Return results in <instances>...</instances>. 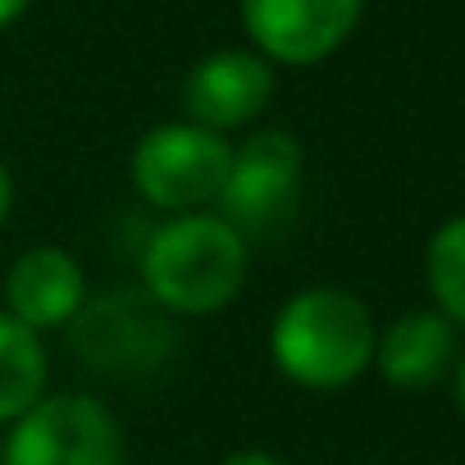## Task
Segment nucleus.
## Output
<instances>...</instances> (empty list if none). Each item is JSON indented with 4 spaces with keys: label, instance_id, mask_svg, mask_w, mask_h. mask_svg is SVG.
I'll return each instance as SVG.
<instances>
[{
    "label": "nucleus",
    "instance_id": "obj_6",
    "mask_svg": "<svg viewBox=\"0 0 465 465\" xmlns=\"http://www.w3.org/2000/svg\"><path fill=\"white\" fill-rule=\"evenodd\" d=\"M361 5L365 0H242V24L265 60L306 69L351 37Z\"/></svg>",
    "mask_w": 465,
    "mask_h": 465
},
{
    "label": "nucleus",
    "instance_id": "obj_15",
    "mask_svg": "<svg viewBox=\"0 0 465 465\" xmlns=\"http://www.w3.org/2000/svg\"><path fill=\"white\" fill-rule=\"evenodd\" d=\"M24 10H28V0H0V28H10Z\"/></svg>",
    "mask_w": 465,
    "mask_h": 465
},
{
    "label": "nucleus",
    "instance_id": "obj_9",
    "mask_svg": "<svg viewBox=\"0 0 465 465\" xmlns=\"http://www.w3.org/2000/svg\"><path fill=\"white\" fill-rule=\"evenodd\" d=\"M5 302L19 324L33 333L64 329L87 306V274L64 247H33L5 274Z\"/></svg>",
    "mask_w": 465,
    "mask_h": 465
},
{
    "label": "nucleus",
    "instance_id": "obj_4",
    "mask_svg": "<svg viewBox=\"0 0 465 465\" xmlns=\"http://www.w3.org/2000/svg\"><path fill=\"white\" fill-rule=\"evenodd\" d=\"M232 164V146L196 124H160L151 128L128 160V178L137 196L169 214H196L219 201Z\"/></svg>",
    "mask_w": 465,
    "mask_h": 465
},
{
    "label": "nucleus",
    "instance_id": "obj_7",
    "mask_svg": "<svg viewBox=\"0 0 465 465\" xmlns=\"http://www.w3.org/2000/svg\"><path fill=\"white\" fill-rule=\"evenodd\" d=\"M74 347L92 370L105 374H142L155 365L169 347V320L164 311L146 297L114 292L96 306H83L74 320Z\"/></svg>",
    "mask_w": 465,
    "mask_h": 465
},
{
    "label": "nucleus",
    "instance_id": "obj_8",
    "mask_svg": "<svg viewBox=\"0 0 465 465\" xmlns=\"http://www.w3.org/2000/svg\"><path fill=\"white\" fill-rule=\"evenodd\" d=\"M270 96H274V69L256 51H214L196 60L183 83L187 124L210 128L219 137L228 128L252 124L270 105Z\"/></svg>",
    "mask_w": 465,
    "mask_h": 465
},
{
    "label": "nucleus",
    "instance_id": "obj_1",
    "mask_svg": "<svg viewBox=\"0 0 465 465\" xmlns=\"http://www.w3.org/2000/svg\"><path fill=\"white\" fill-rule=\"evenodd\" d=\"M252 247L228 219L169 214L142 247V288L164 315H214L242 292Z\"/></svg>",
    "mask_w": 465,
    "mask_h": 465
},
{
    "label": "nucleus",
    "instance_id": "obj_5",
    "mask_svg": "<svg viewBox=\"0 0 465 465\" xmlns=\"http://www.w3.org/2000/svg\"><path fill=\"white\" fill-rule=\"evenodd\" d=\"M0 465H124V429L96 397H42L10 424Z\"/></svg>",
    "mask_w": 465,
    "mask_h": 465
},
{
    "label": "nucleus",
    "instance_id": "obj_13",
    "mask_svg": "<svg viewBox=\"0 0 465 465\" xmlns=\"http://www.w3.org/2000/svg\"><path fill=\"white\" fill-rule=\"evenodd\" d=\"M219 465H283L274 451H261V447H242V451H228Z\"/></svg>",
    "mask_w": 465,
    "mask_h": 465
},
{
    "label": "nucleus",
    "instance_id": "obj_10",
    "mask_svg": "<svg viewBox=\"0 0 465 465\" xmlns=\"http://www.w3.org/2000/svg\"><path fill=\"white\" fill-rule=\"evenodd\" d=\"M374 365L392 388L424 392L460 365L456 324L438 311H411L397 324H388V333L374 342Z\"/></svg>",
    "mask_w": 465,
    "mask_h": 465
},
{
    "label": "nucleus",
    "instance_id": "obj_12",
    "mask_svg": "<svg viewBox=\"0 0 465 465\" xmlns=\"http://www.w3.org/2000/svg\"><path fill=\"white\" fill-rule=\"evenodd\" d=\"M429 288L438 315L465 329V214L447 219L429 242Z\"/></svg>",
    "mask_w": 465,
    "mask_h": 465
},
{
    "label": "nucleus",
    "instance_id": "obj_16",
    "mask_svg": "<svg viewBox=\"0 0 465 465\" xmlns=\"http://www.w3.org/2000/svg\"><path fill=\"white\" fill-rule=\"evenodd\" d=\"M456 406H460V415H465V361L456 365Z\"/></svg>",
    "mask_w": 465,
    "mask_h": 465
},
{
    "label": "nucleus",
    "instance_id": "obj_14",
    "mask_svg": "<svg viewBox=\"0 0 465 465\" xmlns=\"http://www.w3.org/2000/svg\"><path fill=\"white\" fill-rule=\"evenodd\" d=\"M10 205H15V178H10L5 160H0V223L10 219Z\"/></svg>",
    "mask_w": 465,
    "mask_h": 465
},
{
    "label": "nucleus",
    "instance_id": "obj_11",
    "mask_svg": "<svg viewBox=\"0 0 465 465\" xmlns=\"http://www.w3.org/2000/svg\"><path fill=\"white\" fill-rule=\"evenodd\" d=\"M46 347L42 333L0 311V424H15L46 397Z\"/></svg>",
    "mask_w": 465,
    "mask_h": 465
},
{
    "label": "nucleus",
    "instance_id": "obj_3",
    "mask_svg": "<svg viewBox=\"0 0 465 465\" xmlns=\"http://www.w3.org/2000/svg\"><path fill=\"white\" fill-rule=\"evenodd\" d=\"M302 178H306V155L292 133L283 128L252 133L232 151L219 192V219L238 228L247 247L279 242L302 210Z\"/></svg>",
    "mask_w": 465,
    "mask_h": 465
},
{
    "label": "nucleus",
    "instance_id": "obj_2",
    "mask_svg": "<svg viewBox=\"0 0 465 465\" xmlns=\"http://www.w3.org/2000/svg\"><path fill=\"white\" fill-rule=\"evenodd\" d=\"M374 342L370 306L342 288H302L279 306L270 329L274 370L315 392L356 383L374 365Z\"/></svg>",
    "mask_w": 465,
    "mask_h": 465
}]
</instances>
